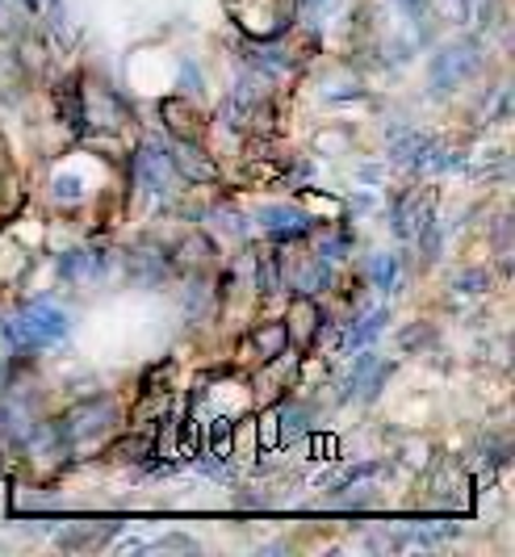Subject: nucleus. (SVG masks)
Listing matches in <instances>:
<instances>
[{
    "label": "nucleus",
    "mask_w": 515,
    "mask_h": 557,
    "mask_svg": "<svg viewBox=\"0 0 515 557\" xmlns=\"http://www.w3.org/2000/svg\"><path fill=\"white\" fill-rule=\"evenodd\" d=\"M59 335H67V314L55 307H29L17 323H13V339L26 344V348H38V344H51Z\"/></svg>",
    "instance_id": "nucleus-1"
},
{
    "label": "nucleus",
    "mask_w": 515,
    "mask_h": 557,
    "mask_svg": "<svg viewBox=\"0 0 515 557\" xmlns=\"http://www.w3.org/2000/svg\"><path fill=\"white\" fill-rule=\"evenodd\" d=\"M151 436H126V441H117L114 448H110V457L114 461H139V457H151Z\"/></svg>",
    "instance_id": "nucleus-2"
},
{
    "label": "nucleus",
    "mask_w": 515,
    "mask_h": 557,
    "mask_svg": "<svg viewBox=\"0 0 515 557\" xmlns=\"http://www.w3.org/2000/svg\"><path fill=\"white\" fill-rule=\"evenodd\" d=\"M230 445V423L227 419H214V428H210V448L214 453H227Z\"/></svg>",
    "instance_id": "nucleus-3"
},
{
    "label": "nucleus",
    "mask_w": 515,
    "mask_h": 557,
    "mask_svg": "<svg viewBox=\"0 0 515 557\" xmlns=\"http://www.w3.org/2000/svg\"><path fill=\"white\" fill-rule=\"evenodd\" d=\"M394 273H399V269H394V260H386V256H381V260H377V281L386 285V281H394Z\"/></svg>",
    "instance_id": "nucleus-4"
}]
</instances>
